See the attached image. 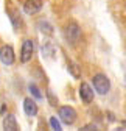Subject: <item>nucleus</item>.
<instances>
[{"label":"nucleus","mask_w":126,"mask_h":131,"mask_svg":"<svg viewBox=\"0 0 126 131\" xmlns=\"http://www.w3.org/2000/svg\"><path fill=\"white\" fill-rule=\"evenodd\" d=\"M92 83H93L95 91L98 94H101V95H106L109 91H111V81H109V78L104 73H97L92 78Z\"/></svg>","instance_id":"nucleus-1"},{"label":"nucleus","mask_w":126,"mask_h":131,"mask_svg":"<svg viewBox=\"0 0 126 131\" xmlns=\"http://www.w3.org/2000/svg\"><path fill=\"white\" fill-rule=\"evenodd\" d=\"M58 117L61 119L62 123H66V125H73L75 120H76V111H75L72 106H62V108H59Z\"/></svg>","instance_id":"nucleus-2"},{"label":"nucleus","mask_w":126,"mask_h":131,"mask_svg":"<svg viewBox=\"0 0 126 131\" xmlns=\"http://www.w3.org/2000/svg\"><path fill=\"white\" fill-rule=\"evenodd\" d=\"M66 38H67V41L72 45H75L78 41H80V38H81V30H80V27H78V24L72 22V24L67 25V28H66Z\"/></svg>","instance_id":"nucleus-3"},{"label":"nucleus","mask_w":126,"mask_h":131,"mask_svg":"<svg viewBox=\"0 0 126 131\" xmlns=\"http://www.w3.org/2000/svg\"><path fill=\"white\" fill-rule=\"evenodd\" d=\"M0 61L5 66H11L14 62V48L11 45H3L0 48Z\"/></svg>","instance_id":"nucleus-4"},{"label":"nucleus","mask_w":126,"mask_h":131,"mask_svg":"<svg viewBox=\"0 0 126 131\" xmlns=\"http://www.w3.org/2000/svg\"><path fill=\"white\" fill-rule=\"evenodd\" d=\"M33 50H34V45H33V41H23L22 44V52H20V61L22 62H28L33 56Z\"/></svg>","instance_id":"nucleus-5"},{"label":"nucleus","mask_w":126,"mask_h":131,"mask_svg":"<svg viewBox=\"0 0 126 131\" xmlns=\"http://www.w3.org/2000/svg\"><path fill=\"white\" fill-rule=\"evenodd\" d=\"M23 9L27 14H36L42 9V0H27Z\"/></svg>","instance_id":"nucleus-6"},{"label":"nucleus","mask_w":126,"mask_h":131,"mask_svg":"<svg viewBox=\"0 0 126 131\" xmlns=\"http://www.w3.org/2000/svg\"><path fill=\"white\" fill-rule=\"evenodd\" d=\"M80 97L83 98L84 103H90L93 100V91L87 83H81L80 86Z\"/></svg>","instance_id":"nucleus-7"},{"label":"nucleus","mask_w":126,"mask_h":131,"mask_svg":"<svg viewBox=\"0 0 126 131\" xmlns=\"http://www.w3.org/2000/svg\"><path fill=\"white\" fill-rule=\"evenodd\" d=\"M23 111H25L27 116H30V117L36 116V114H37V105H36V102L31 100L30 97L25 98V100H23Z\"/></svg>","instance_id":"nucleus-8"},{"label":"nucleus","mask_w":126,"mask_h":131,"mask_svg":"<svg viewBox=\"0 0 126 131\" xmlns=\"http://www.w3.org/2000/svg\"><path fill=\"white\" fill-rule=\"evenodd\" d=\"M3 129H6V131H16V129H19L17 120H16V117L12 116V114H8V116L3 119Z\"/></svg>","instance_id":"nucleus-9"},{"label":"nucleus","mask_w":126,"mask_h":131,"mask_svg":"<svg viewBox=\"0 0 126 131\" xmlns=\"http://www.w3.org/2000/svg\"><path fill=\"white\" fill-rule=\"evenodd\" d=\"M37 27H39V30L44 33V35H52V33H53V27L48 24V22H47V20H41L39 24H37Z\"/></svg>","instance_id":"nucleus-10"},{"label":"nucleus","mask_w":126,"mask_h":131,"mask_svg":"<svg viewBox=\"0 0 126 131\" xmlns=\"http://www.w3.org/2000/svg\"><path fill=\"white\" fill-rule=\"evenodd\" d=\"M28 89H30L31 95H33L34 98H37V100H41V98H42V94H41V91H39V88H37L36 84H30Z\"/></svg>","instance_id":"nucleus-11"},{"label":"nucleus","mask_w":126,"mask_h":131,"mask_svg":"<svg viewBox=\"0 0 126 131\" xmlns=\"http://www.w3.org/2000/svg\"><path fill=\"white\" fill-rule=\"evenodd\" d=\"M42 53H44L45 56H53V55H55V48H53L50 44H47V45L42 47Z\"/></svg>","instance_id":"nucleus-12"},{"label":"nucleus","mask_w":126,"mask_h":131,"mask_svg":"<svg viewBox=\"0 0 126 131\" xmlns=\"http://www.w3.org/2000/svg\"><path fill=\"white\" fill-rule=\"evenodd\" d=\"M50 126H52L53 129H56V131H61V123L58 122L56 117H50Z\"/></svg>","instance_id":"nucleus-13"},{"label":"nucleus","mask_w":126,"mask_h":131,"mask_svg":"<svg viewBox=\"0 0 126 131\" xmlns=\"http://www.w3.org/2000/svg\"><path fill=\"white\" fill-rule=\"evenodd\" d=\"M69 66H70V67H69V70H70V72H72L75 77H80V72L76 70V66H75V64H72V62H69Z\"/></svg>","instance_id":"nucleus-14"},{"label":"nucleus","mask_w":126,"mask_h":131,"mask_svg":"<svg viewBox=\"0 0 126 131\" xmlns=\"http://www.w3.org/2000/svg\"><path fill=\"white\" fill-rule=\"evenodd\" d=\"M83 129H84V131H87V129H97V126H95V125H86Z\"/></svg>","instance_id":"nucleus-15"}]
</instances>
